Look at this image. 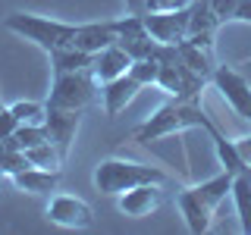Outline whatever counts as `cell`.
Here are the masks:
<instances>
[{"label": "cell", "mask_w": 251, "mask_h": 235, "mask_svg": "<svg viewBox=\"0 0 251 235\" xmlns=\"http://www.w3.org/2000/svg\"><path fill=\"white\" fill-rule=\"evenodd\" d=\"M47 219L53 226H63V229H88L94 223V210L82 198H73V194H50Z\"/></svg>", "instance_id": "obj_7"}, {"label": "cell", "mask_w": 251, "mask_h": 235, "mask_svg": "<svg viewBox=\"0 0 251 235\" xmlns=\"http://www.w3.org/2000/svg\"><path fill=\"white\" fill-rule=\"evenodd\" d=\"M0 107H3V104H0Z\"/></svg>", "instance_id": "obj_33"}, {"label": "cell", "mask_w": 251, "mask_h": 235, "mask_svg": "<svg viewBox=\"0 0 251 235\" xmlns=\"http://www.w3.org/2000/svg\"><path fill=\"white\" fill-rule=\"evenodd\" d=\"M176 50H179V57H182V63H185L188 69H195V72L204 75V78L214 75L217 63H214V50H210V47H201V44L182 41V44H176Z\"/></svg>", "instance_id": "obj_17"}, {"label": "cell", "mask_w": 251, "mask_h": 235, "mask_svg": "<svg viewBox=\"0 0 251 235\" xmlns=\"http://www.w3.org/2000/svg\"><path fill=\"white\" fill-rule=\"evenodd\" d=\"M192 6V3H188ZM188 6H179V10H154V13H141L145 19V28L151 31V38L157 44H182L188 38Z\"/></svg>", "instance_id": "obj_5"}, {"label": "cell", "mask_w": 251, "mask_h": 235, "mask_svg": "<svg viewBox=\"0 0 251 235\" xmlns=\"http://www.w3.org/2000/svg\"><path fill=\"white\" fill-rule=\"evenodd\" d=\"M10 110L19 116V122H44L47 119V104H35V100H16Z\"/></svg>", "instance_id": "obj_24"}, {"label": "cell", "mask_w": 251, "mask_h": 235, "mask_svg": "<svg viewBox=\"0 0 251 235\" xmlns=\"http://www.w3.org/2000/svg\"><path fill=\"white\" fill-rule=\"evenodd\" d=\"M235 151L242 154V160L251 166V135H242V138H235Z\"/></svg>", "instance_id": "obj_28"}, {"label": "cell", "mask_w": 251, "mask_h": 235, "mask_svg": "<svg viewBox=\"0 0 251 235\" xmlns=\"http://www.w3.org/2000/svg\"><path fill=\"white\" fill-rule=\"evenodd\" d=\"M31 163H28V157L25 151H19V147H13L10 141H0V172L3 176H16V172H22V169H28Z\"/></svg>", "instance_id": "obj_22"}, {"label": "cell", "mask_w": 251, "mask_h": 235, "mask_svg": "<svg viewBox=\"0 0 251 235\" xmlns=\"http://www.w3.org/2000/svg\"><path fill=\"white\" fill-rule=\"evenodd\" d=\"M129 75L145 88V85H157V75H160V60L157 57H148V60H132L129 66Z\"/></svg>", "instance_id": "obj_23"}, {"label": "cell", "mask_w": 251, "mask_h": 235, "mask_svg": "<svg viewBox=\"0 0 251 235\" xmlns=\"http://www.w3.org/2000/svg\"><path fill=\"white\" fill-rule=\"evenodd\" d=\"M176 204H179V213L185 219V229L192 235H204L210 229V219H214V210L204 204L198 194H195V188H185V191L176 194Z\"/></svg>", "instance_id": "obj_12"}, {"label": "cell", "mask_w": 251, "mask_h": 235, "mask_svg": "<svg viewBox=\"0 0 251 235\" xmlns=\"http://www.w3.org/2000/svg\"><path fill=\"white\" fill-rule=\"evenodd\" d=\"M13 185L19 191H28V194H53L60 185V169H41V166H28L22 172L13 176Z\"/></svg>", "instance_id": "obj_14"}, {"label": "cell", "mask_w": 251, "mask_h": 235, "mask_svg": "<svg viewBox=\"0 0 251 235\" xmlns=\"http://www.w3.org/2000/svg\"><path fill=\"white\" fill-rule=\"evenodd\" d=\"M138 91H141V85L129 72L120 75V78H110V82H104V85H100V104H104V113L110 116V119H116V116H120L123 110L135 100Z\"/></svg>", "instance_id": "obj_9"}, {"label": "cell", "mask_w": 251, "mask_h": 235, "mask_svg": "<svg viewBox=\"0 0 251 235\" xmlns=\"http://www.w3.org/2000/svg\"><path fill=\"white\" fill-rule=\"evenodd\" d=\"M192 0H145V13L154 10H179V6H188Z\"/></svg>", "instance_id": "obj_27"}, {"label": "cell", "mask_w": 251, "mask_h": 235, "mask_svg": "<svg viewBox=\"0 0 251 235\" xmlns=\"http://www.w3.org/2000/svg\"><path fill=\"white\" fill-rule=\"evenodd\" d=\"M98 100H100V82L91 75V69H82V72H57L53 75L47 107L85 113V110L91 104H98Z\"/></svg>", "instance_id": "obj_4"}, {"label": "cell", "mask_w": 251, "mask_h": 235, "mask_svg": "<svg viewBox=\"0 0 251 235\" xmlns=\"http://www.w3.org/2000/svg\"><path fill=\"white\" fill-rule=\"evenodd\" d=\"M78 119H82V113L78 110H57V107H47V135L50 141L60 147L63 157H69V147H73L75 141V132H78Z\"/></svg>", "instance_id": "obj_10"}, {"label": "cell", "mask_w": 251, "mask_h": 235, "mask_svg": "<svg viewBox=\"0 0 251 235\" xmlns=\"http://www.w3.org/2000/svg\"><path fill=\"white\" fill-rule=\"evenodd\" d=\"M160 204H163V185L160 182H145V185H135V188H129V191L116 194L120 213L132 216V219L151 216L154 210H160Z\"/></svg>", "instance_id": "obj_8"}, {"label": "cell", "mask_w": 251, "mask_h": 235, "mask_svg": "<svg viewBox=\"0 0 251 235\" xmlns=\"http://www.w3.org/2000/svg\"><path fill=\"white\" fill-rule=\"evenodd\" d=\"M16 129H19V116H16L10 107H0V141L13 138Z\"/></svg>", "instance_id": "obj_26"}, {"label": "cell", "mask_w": 251, "mask_h": 235, "mask_svg": "<svg viewBox=\"0 0 251 235\" xmlns=\"http://www.w3.org/2000/svg\"><path fill=\"white\" fill-rule=\"evenodd\" d=\"M210 138H214V147H217V160H220V166H223L226 172H232V176H239V172L251 169L248 163L242 160V154L235 151V141L223 138L220 132H210Z\"/></svg>", "instance_id": "obj_19"}, {"label": "cell", "mask_w": 251, "mask_h": 235, "mask_svg": "<svg viewBox=\"0 0 251 235\" xmlns=\"http://www.w3.org/2000/svg\"><path fill=\"white\" fill-rule=\"evenodd\" d=\"M232 204L235 213H239V229L251 235V169L239 172L232 179Z\"/></svg>", "instance_id": "obj_16"}, {"label": "cell", "mask_w": 251, "mask_h": 235, "mask_svg": "<svg viewBox=\"0 0 251 235\" xmlns=\"http://www.w3.org/2000/svg\"><path fill=\"white\" fill-rule=\"evenodd\" d=\"M13 147H19V151H28V147H38L44 144V141H50L47 135V125L44 122H19V129L13 132V138H6Z\"/></svg>", "instance_id": "obj_20"}, {"label": "cell", "mask_w": 251, "mask_h": 235, "mask_svg": "<svg viewBox=\"0 0 251 235\" xmlns=\"http://www.w3.org/2000/svg\"><path fill=\"white\" fill-rule=\"evenodd\" d=\"M185 129L217 132V125L207 119V113H204V107L198 104V100L170 97L167 104H160L135 132H132V141H138V144H151V141H160V138L176 135V132H185Z\"/></svg>", "instance_id": "obj_1"}, {"label": "cell", "mask_w": 251, "mask_h": 235, "mask_svg": "<svg viewBox=\"0 0 251 235\" xmlns=\"http://www.w3.org/2000/svg\"><path fill=\"white\" fill-rule=\"evenodd\" d=\"M192 3H195V0H192Z\"/></svg>", "instance_id": "obj_32"}, {"label": "cell", "mask_w": 251, "mask_h": 235, "mask_svg": "<svg viewBox=\"0 0 251 235\" xmlns=\"http://www.w3.org/2000/svg\"><path fill=\"white\" fill-rule=\"evenodd\" d=\"M129 13H145V0H126Z\"/></svg>", "instance_id": "obj_30"}, {"label": "cell", "mask_w": 251, "mask_h": 235, "mask_svg": "<svg viewBox=\"0 0 251 235\" xmlns=\"http://www.w3.org/2000/svg\"><path fill=\"white\" fill-rule=\"evenodd\" d=\"M235 19H239V22H251V0H242V3H239Z\"/></svg>", "instance_id": "obj_29"}, {"label": "cell", "mask_w": 251, "mask_h": 235, "mask_svg": "<svg viewBox=\"0 0 251 235\" xmlns=\"http://www.w3.org/2000/svg\"><path fill=\"white\" fill-rule=\"evenodd\" d=\"M94 188L100 194H123L135 185H145V182H167L157 166H148V163H135V160H123V157H107L94 166Z\"/></svg>", "instance_id": "obj_3"}, {"label": "cell", "mask_w": 251, "mask_h": 235, "mask_svg": "<svg viewBox=\"0 0 251 235\" xmlns=\"http://www.w3.org/2000/svg\"><path fill=\"white\" fill-rule=\"evenodd\" d=\"M207 3H210V10L217 13V19L226 22V19H235V13H239V3H242V0H207Z\"/></svg>", "instance_id": "obj_25"}, {"label": "cell", "mask_w": 251, "mask_h": 235, "mask_svg": "<svg viewBox=\"0 0 251 235\" xmlns=\"http://www.w3.org/2000/svg\"><path fill=\"white\" fill-rule=\"evenodd\" d=\"M129 66H132V57L126 53V47L120 41L104 47L100 53H94V57H91V75L98 78L100 85L110 82V78L126 75V72H129Z\"/></svg>", "instance_id": "obj_11"}, {"label": "cell", "mask_w": 251, "mask_h": 235, "mask_svg": "<svg viewBox=\"0 0 251 235\" xmlns=\"http://www.w3.org/2000/svg\"><path fill=\"white\" fill-rule=\"evenodd\" d=\"M232 172H220V176H214V179H207V182H198V185H192L195 188V194L207 204L210 210H217L220 204H223L226 198H232Z\"/></svg>", "instance_id": "obj_15"}, {"label": "cell", "mask_w": 251, "mask_h": 235, "mask_svg": "<svg viewBox=\"0 0 251 235\" xmlns=\"http://www.w3.org/2000/svg\"><path fill=\"white\" fill-rule=\"evenodd\" d=\"M0 176H3V172H0Z\"/></svg>", "instance_id": "obj_31"}, {"label": "cell", "mask_w": 251, "mask_h": 235, "mask_svg": "<svg viewBox=\"0 0 251 235\" xmlns=\"http://www.w3.org/2000/svg\"><path fill=\"white\" fill-rule=\"evenodd\" d=\"M116 44V28L113 22H85V25H75V38H73V47L85 53H100L104 47Z\"/></svg>", "instance_id": "obj_13"}, {"label": "cell", "mask_w": 251, "mask_h": 235, "mask_svg": "<svg viewBox=\"0 0 251 235\" xmlns=\"http://www.w3.org/2000/svg\"><path fill=\"white\" fill-rule=\"evenodd\" d=\"M3 28L13 31V35H19V38H25V41H31V44H38L47 53L73 44V38H75L73 22H60V19H50V16L22 13V10L6 13L3 16Z\"/></svg>", "instance_id": "obj_2"}, {"label": "cell", "mask_w": 251, "mask_h": 235, "mask_svg": "<svg viewBox=\"0 0 251 235\" xmlns=\"http://www.w3.org/2000/svg\"><path fill=\"white\" fill-rule=\"evenodd\" d=\"M210 82H214L217 91L226 97V104H229L242 119L251 122V85H248V78L242 72H235L232 66H217L214 75H210Z\"/></svg>", "instance_id": "obj_6"}, {"label": "cell", "mask_w": 251, "mask_h": 235, "mask_svg": "<svg viewBox=\"0 0 251 235\" xmlns=\"http://www.w3.org/2000/svg\"><path fill=\"white\" fill-rule=\"evenodd\" d=\"M25 157H28L31 166H41V169H63V163H66V157L60 154V147L53 144V141H44V144H38V147H28Z\"/></svg>", "instance_id": "obj_21"}, {"label": "cell", "mask_w": 251, "mask_h": 235, "mask_svg": "<svg viewBox=\"0 0 251 235\" xmlns=\"http://www.w3.org/2000/svg\"><path fill=\"white\" fill-rule=\"evenodd\" d=\"M50 66H53V75L57 72H82V69H91V53L66 44V47L50 53Z\"/></svg>", "instance_id": "obj_18"}]
</instances>
